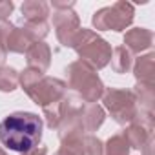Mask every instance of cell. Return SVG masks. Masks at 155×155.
Returning <instances> with one entry per match:
<instances>
[{
  "instance_id": "1",
  "label": "cell",
  "mask_w": 155,
  "mask_h": 155,
  "mask_svg": "<svg viewBox=\"0 0 155 155\" xmlns=\"http://www.w3.org/2000/svg\"><path fill=\"white\" fill-rule=\"evenodd\" d=\"M42 139V119L31 111H15L0 122V142L4 148L26 153Z\"/></svg>"
},
{
  "instance_id": "2",
  "label": "cell",
  "mask_w": 155,
  "mask_h": 155,
  "mask_svg": "<svg viewBox=\"0 0 155 155\" xmlns=\"http://www.w3.org/2000/svg\"><path fill=\"white\" fill-rule=\"evenodd\" d=\"M69 75V88L79 91L82 97V102L93 104L104 95V84L101 82L97 69L90 66L84 60H77L68 66Z\"/></svg>"
},
{
  "instance_id": "3",
  "label": "cell",
  "mask_w": 155,
  "mask_h": 155,
  "mask_svg": "<svg viewBox=\"0 0 155 155\" xmlns=\"http://www.w3.org/2000/svg\"><path fill=\"white\" fill-rule=\"evenodd\" d=\"M71 48H75V51L82 57L81 60L88 62L95 69L108 66V62L111 60V53H113L111 46L104 38H101L91 29H84V28L79 29Z\"/></svg>"
},
{
  "instance_id": "4",
  "label": "cell",
  "mask_w": 155,
  "mask_h": 155,
  "mask_svg": "<svg viewBox=\"0 0 155 155\" xmlns=\"http://www.w3.org/2000/svg\"><path fill=\"white\" fill-rule=\"evenodd\" d=\"M104 106L111 113L113 120L119 124H131L139 113L133 91H126V90L110 88L104 93Z\"/></svg>"
},
{
  "instance_id": "5",
  "label": "cell",
  "mask_w": 155,
  "mask_h": 155,
  "mask_svg": "<svg viewBox=\"0 0 155 155\" xmlns=\"http://www.w3.org/2000/svg\"><path fill=\"white\" fill-rule=\"evenodd\" d=\"M133 22V6L126 2H115L110 8H104L95 13L93 26L97 29H113L122 31Z\"/></svg>"
},
{
  "instance_id": "6",
  "label": "cell",
  "mask_w": 155,
  "mask_h": 155,
  "mask_svg": "<svg viewBox=\"0 0 155 155\" xmlns=\"http://www.w3.org/2000/svg\"><path fill=\"white\" fill-rule=\"evenodd\" d=\"M33 101L35 104H40L42 108H48L51 104H57L64 99L66 95V84L58 79H51V77H40V79L31 84L29 88L24 90Z\"/></svg>"
},
{
  "instance_id": "7",
  "label": "cell",
  "mask_w": 155,
  "mask_h": 155,
  "mask_svg": "<svg viewBox=\"0 0 155 155\" xmlns=\"http://www.w3.org/2000/svg\"><path fill=\"white\" fill-rule=\"evenodd\" d=\"M55 9H64V11H57L53 15V26L57 29V38L60 40L62 46H73V40L79 33L81 26H79V17L75 15V11H71L69 8H73V2L69 4H58L53 2Z\"/></svg>"
},
{
  "instance_id": "8",
  "label": "cell",
  "mask_w": 155,
  "mask_h": 155,
  "mask_svg": "<svg viewBox=\"0 0 155 155\" xmlns=\"http://www.w3.org/2000/svg\"><path fill=\"white\" fill-rule=\"evenodd\" d=\"M22 15L26 20V29L33 35V38H44L49 31L48 26V15L49 6L46 2H26L22 6Z\"/></svg>"
},
{
  "instance_id": "9",
  "label": "cell",
  "mask_w": 155,
  "mask_h": 155,
  "mask_svg": "<svg viewBox=\"0 0 155 155\" xmlns=\"http://www.w3.org/2000/svg\"><path fill=\"white\" fill-rule=\"evenodd\" d=\"M0 31H2V37H4L6 49L13 53H24L33 46L35 38L26 28H15L11 24H4L0 26Z\"/></svg>"
},
{
  "instance_id": "10",
  "label": "cell",
  "mask_w": 155,
  "mask_h": 155,
  "mask_svg": "<svg viewBox=\"0 0 155 155\" xmlns=\"http://www.w3.org/2000/svg\"><path fill=\"white\" fill-rule=\"evenodd\" d=\"M153 44V31L146 28H133L126 33L124 37V48L133 55V53H142L150 49Z\"/></svg>"
},
{
  "instance_id": "11",
  "label": "cell",
  "mask_w": 155,
  "mask_h": 155,
  "mask_svg": "<svg viewBox=\"0 0 155 155\" xmlns=\"http://www.w3.org/2000/svg\"><path fill=\"white\" fill-rule=\"evenodd\" d=\"M26 57H28V66L31 69H37L40 73H46V69L49 68V62H51V51L49 48L44 44V42H35L28 51H26Z\"/></svg>"
},
{
  "instance_id": "12",
  "label": "cell",
  "mask_w": 155,
  "mask_h": 155,
  "mask_svg": "<svg viewBox=\"0 0 155 155\" xmlns=\"http://www.w3.org/2000/svg\"><path fill=\"white\" fill-rule=\"evenodd\" d=\"M104 122V110L97 104H88V106H82V111H81V126H82V131H95L101 128V124Z\"/></svg>"
},
{
  "instance_id": "13",
  "label": "cell",
  "mask_w": 155,
  "mask_h": 155,
  "mask_svg": "<svg viewBox=\"0 0 155 155\" xmlns=\"http://www.w3.org/2000/svg\"><path fill=\"white\" fill-rule=\"evenodd\" d=\"M133 73H135V77H137L139 82L153 84V75H155V55H153V53H148V55L140 57V58L135 62Z\"/></svg>"
},
{
  "instance_id": "14",
  "label": "cell",
  "mask_w": 155,
  "mask_h": 155,
  "mask_svg": "<svg viewBox=\"0 0 155 155\" xmlns=\"http://www.w3.org/2000/svg\"><path fill=\"white\" fill-rule=\"evenodd\" d=\"M133 95H135V101L140 104L139 111L153 113V102H155V88H153V84L139 82L135 86V90H133Z\"/></svg>"
},
{
  "instance_id": "15",
  "label": "cell",
  "mask_w": 155,
  "mask_h": 155,
  "mask_svg": "<svg viewBox=\"0 0 155 155\" xmlns=\"http://www.w3.org/2000/svg\"><path fill=\"white\" fill-rule=\"evenodd\" d=\"M133 66V55L124 48V46H119L113 49L111 53V68L115 73H128Z\"/></svg>"
},
{
  "instance_id": "16",
  "label": "cell",
  "mask_w": 155,
  "mask_h": 155,
  "mask_svg": "<svg viewBox=\"0 0 155 155\" xmlns=\"http://www.w3.org/2000/svg\"><path fill=\"white\" fill-rule=\"evenodd\" d=\"M104 148H106V150H104V155H130V150H131L122 133L113 135V137L106 142Z\"/></svg>"
},
{
  "instance_id": "17",
  "label": "cell",
  "mask_w": 155,
  "mask_h": 155,
  "mask_svg": "<svg viewBox=\"0 0 155 155\" xmlns=\"http://www.w3.org/2000/svg\"><path fill=\"white\" fill-rule=\"evenodd\" d=\"M18 86V73L13 68H0V91H13Z\"/></svg>"
},
{
  "instance_id": "18",
  "label": "cell",
  "mask_w": 155,
  "mask_h": 155,
  "mask_svg": "<svg viewBox=\"0 0 155 155\" xmlns=\"http://www.w3.org/2000/svg\"><path fill=\"white\" fill-rule=\"evenodd\" d=\"M44 115H46V120H48V126L53 130H57L58 128V124H60V106H58V102L57 104H51V106H48V108H44Z\"/></svg>"
},
{
  "instance_id": "19",
  "label": "cell",
  "mask_w": 155,
  "mask_h": 155,
  "mask_svg": "<svg viewBox=\"0 0 155 155\" xmlns=\"http://www.w3.org/2000/svg\"><path fill=\"white\" fill-rule=\"evenodd\" d=\"M13 11V2H0V20H6Z\"/></svg>"
},
{
  "instance_id": "20",
  "label": "cell",
  "mask_w": 155,
  "mask_h": 155,
  "mask_svg": "<svg viewBox=\"0 0 155 155\" xmlns=\"http://www.w3.org/2000/svg\"><path fill=\"white\" fill-rule=\"evenodd\" d=\"M6 53H8V49H6V44H4L2 31H0V66H2V64H4V60H6Z\"/></svg>"
},
{
  "instance_id": "21",
  "label": "cell",
  "mask_w": 155,
  "mask_h": 155,
  "mask_svg": "<svg viewBox=\"0 0 155 155\" xmlns=\"http://www.w3.org/2000/svg\"><path fill=\"white\" fill-rule=\"evenodd\" d=\"M22 155H48V150L44 146H40V148L37 146V148H33V150H29V151H26Z\"/></svg>"
},
{
  "instance_id": "22",
  "label": "cell",
  "mask_w": 155,
  "mask_h": 155,
  "mask_svg": "<svg viewBox=\"0 0 155 155\" xmlns=\"http://www.w3.org/2000/svg\"><path fill=\"white\" fill-rule=\"evenodd\" d=\"M140 150H142V155H153V153H151V150H153V137H151Z\"/></svg>"
},
{
  "instance_id": "23",
  "label": "cell",
  "mask_w": 155,
  "mask_h": 155,
  "mask_svg": "<svg viewBox=\"0 0 155 155\" xmlns=\"http://www.w3.org/2000/svg\"><path fill=\"white\" fill-rule=\"evenodd\" d=\"M55 155H73V153H71V151H68L66 148H60V150H58Z\"/></svg>"
},
{
  "instance_id": "24",
  "label": "cell",
  "mask_w": 155,
  "mask_h": 155,
  "mask_svg": "<svg viewBox=\"0 0 155 155\" xmlns=\"http://www.w3.org/2000/svg\"><path fill=\"white\" fill-rule=\"evenodd\" d=\"M0 155H8V153H6V151H4L2 148H0Z\"/></svg>"
}]
</instances>
